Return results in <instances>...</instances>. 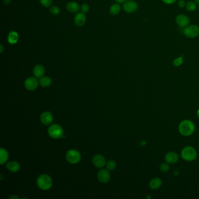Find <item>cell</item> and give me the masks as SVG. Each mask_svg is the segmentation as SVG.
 Returning <instances> with one entry per match:
<instances>
[{
    "instance_id": "cell-1",
    "label": "cell",
    "mask_w": 199,
    "mask_h": 199,
    "mask_svg": "<svg viewBox=\"0 0 199 199\" xmlns=\"http://www.w3.org/2000/svg\"><path fill=\"white\" fill-rule=\"evenodd\" d=\"M195 130L194 123L189 120L182 121L179 126V131L182 135L189 136L191 135Z\"/></svg>"
},
{
    "instance_id": "cell-2",
    "label": "cell",
    "mask_w": 199,
    "mask_h": 199,
    "mask_svg": "<svg viewBox=\"0 0 199 199\" xmlns=\"http://www.w3.org/2000/svg\"><path fill=\"white\" fill-rule=\"evenodd\" d=\"M37 185L42 190H47L52 186V180L47 175H42L37 179Z\"/></svg>"
},
{
    "instance_id": "cell-3",
    "label": "cell",
    "mask_w": 199,
    "mask_h": 199,
    "mask_svg": "<svg viewBox=\"0 0 199 199\" xmlns=\"http://www.w3.org/2000/svg\"><path fill=\"white\" fill-rule=\"evenodd\" d=\"M181 156L185 161H191L196 158L197 153L193 147L188 146L182 150L181 152Z\"/></svg>"
},
{
    "instance_id": "cell-4",
    "label": "cell",
    "mask_w": 199,
    "mask_h": 199,
    "mask_svg": "<svg viewBox=\"0 0 199 199\" xmlns=\"http://www.w3.org/2000/svg\"><path fill=\"white\" fill-rule=\"evenodd\" d=\"M48 133L53 138H59L63 136V130L60 126L53 125L49 128Z\"/></svg>"
},
{
    "instance_id": "cell-5",
    "label": "cell",
    "mask_w": 199,
    "mask_h": 199,
    "mask_svg": "<svg viewBox=\"0 0 199 199\" xmlns=\"http://www.w3.org/2000/svg\"><path fill=\"white\" fill-rule=\"evenodd\" d=\"M66 159L70 163H77L81 160V155L77 150H71L67 152L66 154Z\"/></svg>"
},
{
    "instance_id": "cell-6",
    "label": "cell",
    "mask_w": 199,
    "mask_h": 199,
    "mask_svg": "<svg viewBox=\"0 0 199 199\" xmlns=\"http://www.w3.org/2000/svg\"><path fill=\"white\" fill-rule=\"evenodd\" d=\"M183 33L189 38H194L199 35V27L196 25H190L185 28Z\"/></svg>"
},
{
    "instance_id": "cell-7",
    "label": "cell",
    "mask_w": 199,
    "mask_h": 199,
    "mask_svg": "<svg viewBox=\"0 0 199 199\" xmlns=\"http://www.w3.org/2000/svg\"><path fill=\"white\" fill-rule=\"evenodd\" d=\"M38 86V81L36 78L30 77L27 78L25 81V88L29 90H33Z\"/></svg>"
},
{
    "instance_id": "cell-8",
    "label": "cell",
    "mask_w": 199,
    "mask_h": 199,
    "mask_svg": "<svg viewBox=\"0 0 199 199\" xmlns=\"http://www.w3.org/2000/svg\"><path fill=\"white\" fill-rule=\"evenodd\" d=\"M138 8V4L133 1H127L123 5V9L127 13H133Z\"/></svg>"
},
{
    "instance_id": "cell-9",
    "label": "cell",
    "mask_w": 199,
    "mask_h": 199,
    "mask_svg": "<svg viewBox=\"0 0 199 199\" xmlns=\"http://www.w3.org/2000/svg\"><path fill=\"white\" fill-rule=\"evenodd\" d=\"M176 22L178 26L181 27H186L190 23V19L187 16L181 14L176 17Z\"/></svg>"
},
{
    "instance_id": "cell-10",
    "label": "cell",
    "mask_w": 199,
    "mask_h": 199,
    "mask_svg": "<svg viewBox=\"0 0 199 199\" xmlns=\"http://www.w3.org/2000/svg\"><path fill=\"white\" fill-rule=\"evenodd\" d=\"M86 16L82 12H78L74 17V23L78 27H82L85 25L86 22Z\"/></svg>"
},
{
    "instance_id": "cell-11",
    "label": "cell",
    "mask_w": 199,
    "mask_h": 199,
    "mask_svg": "<svg viewBox=\"0 0 199 199\" xmlns=\"http://www.w3.org/2000/svg\"><path fill=\"white\" fill-rule=\"evenodd\" d=\"M53 120V117L52 114L48 112L43 113L40 116V120L42 123L45 125H48L52 123Z\"/></svg>"
},
{
    "instance_id": "cell-12",
    "label": "cell",
    "mask_w": 199,
    "mask_h": 199,
    "mask_svg": "<svg viewBox=\"0 0 199 199\" xmlns=\"http://www.w3.org/2000/svg\"><path fill=\"white\" fill-rule=\"evenodd\" d=\"M165 160L166 163L173 164L178 162L179 160V156L176 153L169 152L165 155Z\"/></svg>"
},
{
    "instance_id": "cell-13",
    "label": "cell",
    "mask_w": 199,
    "mask_h": 199,
    "mask_svg": "<svg viewBox=\"0 0 199 199\" xmlns=\"http://www.w3.org/2000/svg\"><path fill=\"white\" fill-rule=\"evenodd\" d=\"M110 178L109 172L105 169L100 171L98 173V178L99 181L102 183H107L110 180Z\"/></svg>"
},
{
    "instance_id": "cell-14",
    "label": "cell",
    "mask_w": 199,
    "mask_h": 199,
    "mask_svg": "<svg viewBox=\"0 0 199 199\" xmlns=\"http://www.w3.org/2000/svg\"><path fill=\"white\" fill-rule=\"evenodd\" d=\"M93 163L97 168H102L105 165L106 161L103 156L97 155L93 157Z\"/></svg>"
},
{
    "instance_id": "cell-15",
    "label": "cell",
    "mask_w": 199,
    "mask_h": 199,
    "mask_svg": "<svg viewBox=\"0 0 199 199\" xmlns=\"http://www.w3.org/2000/svg\"><path fill=\"white\" fill-rule=\"evenodd\" d=\"M45 68L42 65L37 64L33 68V73L36 78H41L45 74Z\"/></svg>"
},
{
    "instance_id": "cell-16",
    "label": "cell",
    "mask_w": 199,
    "mask_h": 199,
    "mask_svg": "<svg viewBox=\"0 0 199 199\" xmlns=\"http://www.w3.org/2000/svg\"><path fill=\"white\" fill-rule=\"evenodd\" d=\"M19 35L15 31H11L8 36V42L11 45H15L18 42Z\"/></svg>"
},
{
    "instance_id": "cell-17",
    "label": "cell",
    "mask_w": 199,
    "mask_h": 199,
    "mask_svg": "<svg viewBox=\"0 0 199 199\" xmlns=\"http://www.w3.org/2000/svg\"><path fill=\"white\" fill-rule=\"evenodd\" d=\"M162 185V180L158 178H154L150 182L149 186L151 189L155 190L160 188Z\"/></svg>"
},
{
    "instance_id": "cell-18",
    "label": "cell",
    "mask_w": 199,
    "mask_h": 199,
    "mask_svg": "<svg viewBox=\"0 0 199 199\" xmlns=\"http://www.w3.org/2000/svg\"><path fill=\"white\" fill-rule=\"evenodd\" d=\"M66 8L68 11L71 13H76L79 11L80 6L77 2L71 1V2H69L67 4Z\"/></svg>"
},
{
    "instance_id": "cell-19",
    "label": "cell",
    "mask_w": 199,
    "mask_h": 199,
    "mask_svg": "<svg viewBox=\"0 0 199 199\" xmlns=\"http://www.w3.org/2000/svg\"><path fill=\"white\" fill-rule=\"evenodd\" d=\"M7 168L11 172H16L19 169L20 165L17 162L11 161L7 163Z\"/></svg>"
},
{
    "instance_id": "cell-20",
    "label": "cell",
    "mask_w": 199,
    "mask_h": 199,
    "mask_svg": "<svg viewBox=\"0 0 199 199\" xmlns=\"http://www.w3.org/2000/svg\"><path fill=\"white\" fill-rule=\"evenodd\" d=\"M40 85L43 87H47L52 84V80L49 77H42L39 80Z\"/></svg>"
},
{
    "instance_id": "cell-21",
    "label": "cell",
    "mask_w": 199,
    "mask_h": 199,
    "mask_svg": "<svg viewBox=\"0 0 199 199\" xmlns=\"http://www.w3.org/2000/svg\"><path fill=\"white\" fill-rule=\"evenodd\" d=\"M0 154H1L0 163L1 165H2L7 161V160L8 158V154L5 149L1 148V151H0Z\"/></svg>"
},
{
    "instance_id": "cell-22",
    "label": "cell",
    "mask_w": 199,
    "mask_h": 199,
    "mask_svg": "<svg viewBox=\"0 0 199 199\" xmlns=\"http://www.w3.org/2000/svg\"><path fill=\"white\" fill-rule=\"evenodd\" d=\"M120 6L118 4L112 5L110 8V13L112 15H117L120 11Z\"/></svg>"
},
{
    "instance_id": "cell-23",
    "label": "cell",
    "mask_w": 199,
    "mask_h": 199,
    "mask_svg": "<svg viewBox=\"0 0 199 199\" xmlns=\"http://www.w3.org/2000/svg\"><path fill=\"white\" fill-rule=\"evenodd\" d=\"M186 8L188 11H194L197 8L196 3L193 1H189L186 4Z\"/></svg>"
},
{
    "instance_id": "cell-24",
    "label": "cell",
    "mask_w": 199,
    "mask_h": 199,
    "mask_svg": "<svg viewBox=\"0 0 199 199\" xmlns=\"http://www.w3.org/2000/svg\"><path fill=\"white\" fill-rule=\"evenodd\" d=\"M50 12L53 15H57L60 14V9L58 7H57L56 5H54V6H52L50 8Z\"/></svg>"
},
{
    "instance_id": "cell-25",
    "label": "cell",
    "mask_w": 199,
    "mask_h": 199,
    "mask_svg": "<svg viewBox=\"0 0 199 199\" xmlns=\"http://www.w3.org/2000/svg\"><path fill=\"white\" fill-rule=\"evenodd\" d=\"M116 163H115V161H113V160L109 161L106 164V167L109 171L113 170L116 168Z\"/></svg>"
},
{
    "instance_id": "cell-26",
    "label": "cell",
    "mask_w": 199,
    "mask_h": 199,
    "mask_svg": "<svg viewBox=\"0 0 199 199\" xmlns=\"http://www.w3.org/2000/svg\"><path fill=\"white\" fill-rule=\"evenodd\" d=\"M41 5L45 7H49L52 4L53 0H39Z\"/></svg>"
},
{
    "instance_id": "cell-27",
    "label": "cell",
    "mask_w": 199,
    "mask_h": 199,
    "mask_svg": "<svg viewBox=\"0 0 199 199\" xmlns=\"http://www.w3.org/2000/svg\"><path fill=\"white\" fill-rule=\"evenodd\" d=\"M169 169V166L167 163H163L160 165V170L163 172H168Z\"/></svg>"
},
{
    "instance_id": "cell-28",
    "label": "cell",
    "mask_w": 199,
    "mask_h": 199,
    "mask_svg": "<svg viewBox=\"0 0 199 199\" xmlns=\"http://www.w3.org/2000/svg\"><path fill=\"white\" fill-rule=\"evenodd\" d=\"M81 12L84 14L88 13L90 11V6L87 4H82L81 7Z\"/></svg>"
},
{
    "instance_id": "cell-29",
    "label": "cell",
    "mask_w": 199,
    "mask_h": 199,
    "mask_svg": "<svg viewBox=\"0 0 199 199\" xmlns=\"http://www.w3.org/2000/svg\"><path fill=\"white\" fill-rule=\"evenodd\" d=\"M183 62V60H182V57H179L176 58L174 61H173V65L176 67H178L180 65L182 64Z\"/></svg>"
},
{
    "instance_id": "cell-30",
    "label": "cell",
    "mask_w": 199,
    "mask_h": 199,
    "mask_svg": "<svg viewBox=\"0 0 199 199\" xmlns=\"http://www.w3.org/2000/svg\"><path fill=\"white\" fill-rule=\"evenodd\" d=\"M178 7H180V8H183L186 5L185 2L183 0H179L178 1Z\"/></svg>"
},
{
    "instance_id": "cell-31",
    "label": "cell",
    "mask_w": 199,
    "mask_h": 199,
    "mask_svg": "<svg viewBox=\"0 0 199 199\" xmlns=\"http://www.w3.org/2000/svg\"><path fill=\"white\" fill-rule=\"evenodd\" d=\"M163 2L166 4H172L174 3L176 0H162Z\"/></svg>"
},
{
    "instance_id": "cell-32",
    "label": "cell",
    "mask_w": 199,
    "mask_h": 199,
    "mask_svg": "<svg viewBox=\"0 0 199 199\" xmlns=\"http://www.w3.org/2000/svg\"><path fill=\"white\" fill-rule=\"evenodd\" d=\"M11 2V0H4V3L5 5H8Z\"/></svg>"
},
{
    "instance_id": "cell-33",
    "label": "cell",
    "mask_w": 199,
    "mask_h": 199,
    "mask_svg": "<svg viewBox=\"0 0 199 199\" xmlns=\"http://www.w3.org/2000/svg\"><path fill=\"white\" fill-rule=\"evenodd\" d=\"M4 46H2V45H0V53H2V52H3V51H4Z\"/></svg>"
},
{
    "instance_id": "cell-34",
    "label": "cell",
    "mask_w": 199,
    "mask_h": 199,
    "mask_svg": "<svg viewBox=\"0 0 199 199\" xmlns=\"http://www.w3.org/2000/svg\"><path fill=\"white\" fill-rule=\"evenodd\" d=\"M118 3H123V2H126L127 0H116Z\"/></svg>"
},
{
    "instance_id": "cell-35",
    "label": "cell",
    "mask_w": 199,
    "mask_h": 199,
    "mask_svg": "<svg viewBox=\"0 0 199 199\" xmlns=\"http://www.w3.org/2000/svg\"><path fill=\"white\" fill-rule=\"evenodd\" d=\"M13 198H14V199H18L19 198V197H18V196H11V197H10V199H13Z\"/></svg>"
},
{
    "instance_id": "cell-36",
    "label": "cell",
    "mask_w": 199,
    "mask_h": 199,
    "mask_svg": "<svg viewBox=\"0 0 199 199\" xmlns=\"http://www.w3.org/2000/svg\"><path fill=\"white\" fill-rule=\"evenodd\" d=\"M195 1V2L196 3V4H199V0H194Z\"/></svg>"
},
{
    "instance_id": "cell-37",
    "label": "cell",
    "mask_w": 199,
    "mask_h": 199,
    "mask_svg": "<svg viewBox=\"0 0 199 199\" xmlns=\"http://www.w3.org/2000/svg\"><path fill=\"white\" fill-rule=\"evenodd\" d=\"M197 115H198V117L199 118V109L198 110V112H197Z\"/></svg>"
}]
</instances>
